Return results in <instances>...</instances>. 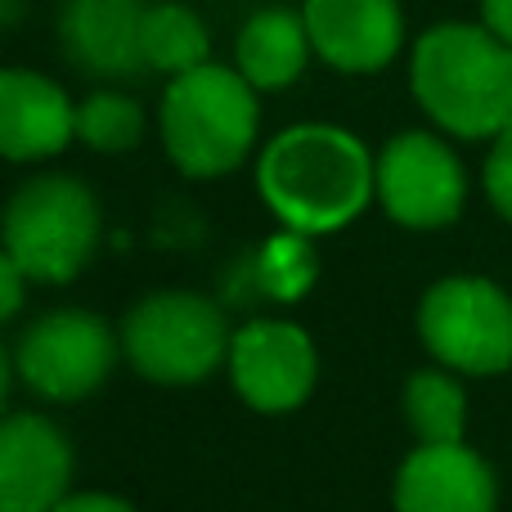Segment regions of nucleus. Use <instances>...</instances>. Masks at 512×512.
<instances>
[{
    "label": "nucleus",
    "mask_w": 512,
    "mask_h": 512,
    "mask_svg": "<svg viewBox=\"0 0 512 512\" xmlns=\"http://www.w3.org/2000/svg\"><path fill=\"white\" fill-rule=\"evenodd\" d=\"M126 355L149 382L185 387L230 355L225 315L194 292H153L126 319Z\"/></svg>",
    "instance_id": "39448f33"
},
{
    "label": "nucleus",
    "mask_w": 512,
    "mask_h": 512,
    "mask_svg": "<svg viewBox=\"0 0 512 512\" xmlns=\"http://www.w3.org/2000/svg\"><path fill=\"white\" fill-rule=\"evenodd\" d=\"M405 414L423 445H459L468 427V396L450 373L423 369L405 387Z\"/></svg>",
    "instance_id": "f3484780"
},
{
    "label": "nucleus",
    "mask_w": 512,
    "mask_h": 512,
    "mask_svg": "<svg viewBox=\"0 0 512 512\" xmlns=\"http://www.w3.org/2000/svg\"><path fill=\"white\" fill-rule=\"evenodd\" d=\"M144 135V113L122 90H95L77 104V140L95 153H126Z\"/></svg>",
    "instance_id": "a211bd4d"
},
{
    "label": "nucleus",
    "mask_w": 512,
    "mask_h": 512,
    "mask_svg": "<svg viewBox=\"0 0 512 512\" xmlns=\"http://www.w3.org/2000/svg\"><path fill=\"white\" fill-rule=\"evenodd\" d=\"M144 0H68L59 14V45L90 77H135L144 68Z\"/></svg>",
    "instance_id": "ddd939ff"
},
{
    "label": "nucleus",
    "mask_w": 512,
    "mask_h": 512,
    "mask_svg": "<svg viewBox=\"0 0 512 512\" xmlns=\"http://www.w3.org/2000/svg\"><path fill=\"white\" fill-rule=\"evenodd\" d=\"M158 126L171 162L185 176H225L256 144V126H261L256 86L239 68H221V63L180 72V77H171L167 95H162Z\"/></svg>",
    "instance_id": "7ed1b4c3"
},
{
    "label": "nucleus",
    "mask_w": 512,
    "mask_h": 512,
    "mask_svg": "<svg viewBox=\"0 0 512 512\" xmlns=\"http://www.w3.org/2000/svg\"><path fill=\"white\" fill-rule=\"evenodd\" d=\"M0 234V248L14 256L27 279L68 283L99 243L95 194L77 176H36L9 198Z\"/></svg>",
    "instance_id": "20e7f679"
},
{
    "label": "nucleus",
    "mask_w": 512,
    "mask_h": 512,
    "mask_svg": "<svg viewBox=\"0 0 512 512\" xmlns=\"http://www.w3.org/2000/svg\"><path fill=\"white\" fill-rule=\"evenodd\" d=\"M481 180H486V194H490V203H495V212L512 225V126L495 135V149H490L486 176Z\"/></svg>",
    "instance_id": "6ab92c4d"
},
{
    "label": "nucleus",
    "mask_w": 512,
    "mask_h": 512,
    "mask_svg": "<svg viewBox=\"0 0 512 512\" xmlns=\"http://www.w3.org/2000/svg\"><path fill=\"white\" fill-rule=\"evenodd\" d=\"M409 86L441 131L495 140L512 126V45L486 23H436L414 45Z\"/></svg>",
    "instance_id": "f03ea898"
},
{
    "label": "nucleus",
    "mask_w": 512,
    "mask_h": 512,
    "mask_svg": "<svg viewBox=\"0 0 512 512\" xmlns=\"http://www.w3.org/2000/svg\"><path fill=\"white\" fill-rule=\"evenodd\" d=\"M378 198L391 221L409 230H441L459 221L468 176L445 140L427 131H405L378 158Z\"/></svg>",
    "instance_id": "0eeeda50"
},
{
    "label": "nucleus",
    "mask_w": 512,
    "mask_h": 512,
    "mask_svg": "<svg viewBox=\"0 0 512 512\" xmlns=\"http://www.w3.org/2000/svg\"><path fill=\"white\" fill-rule=\"evenodd\" d=\"M54 512H135V508L113 495H68Z\"/></svg>",
    "instance_id": "412c9836"
},
{
    "label": "nucleus",
    "mask_w": 512,
    "mask_h": 512,
    "mask_svg": "<svg viewBox=\"0 0 512 512\" xmlns=\"http://www.w3.org/2000/svg\"><path fill=\"white\" fill-rule=\"evenodd\" d=\"M495 472L468 445H418L396 477V512H495Z\"/></svg>",
    "instance_id": "4468645a"
},
{
    "label": "nucleus",
    "mask_w": 512,
    "mask_h": 512,
    "mask_svg": "<svg viewBox=\"0 0 512 512\" xmlns=\"http://www.w3.org/2000/svg\"><path fill=\"white\" fill-rule=\"evenodd\" d=\"M315 346L297 324L256 319L230 337L234 391L261 414H288L315 387Z\"/></svg>",
    "instance_id": "1a4fd4ad"
},
{
    "label": "nucleus",
    "mask_w": 512,
    "mask_h": 512,
    "mask_svg": "<svg viewBox=\"0 0 512 512\" xmlns=\"http://www.w3.org/2000/svg\"><path fill=\"white\" fill-rule=\"evenodd\" d=\"M310 50L315 45H310L306 18L292 9H261L243 23L239 41H234V68L256 90H288L306 72Z\"/></svg>",
    "instance_id": "2eb2a0df"
},
{
    "label": "nucleus",
    "mask_w": 512,
    "mask_h": 512,
    "mask_svg": "<svg viewBox=\"0 0 512 512\" xmlns=\"http://www.w3.org/2000/svg\"><path fill=\"white\" fill-rule=\"evenodd\" d=\"M23 279H27V274L18 270V261L0 248V324H5V319L23 306Z\"/></svg>",
    "instance_id": "aec40b11"
},
{
    "label": "nucleus",
    "mask_w": 512,
    "mask_h": 512,
    "mask_svg": "<svg viewBox=\"0 0 512 512\" xmlns=\"http://www.w3.org/2000/svg\"><path fill=\"white\" fill-rule=\"evenodd\" d=\"M481 23L512 45V0H481Z\"/></svg>",
    "instance_id": "4be33fe9"
},
{
    "label": "nucleus",
    "mask_w": 512,
    "mask_h": 512,
    "mask_svg": "<svg viewBox=\"0 0 512 512\" xmlns=\"http://www.w3.org/2000/svg\"><path fill=\"white\" fill-rule=\"evenodd\" d=\"M315 54L337 72H382L405 45V14L396 0H306L301 5Z\"/></svg>",
    "instance_id": "9d476101"
},
{
    "label": "nucleus",
    "mask_w": 512,
    "mask_h": 512,
    "mask_svg": "<svg viewBox=\"0 0 512 512\" xmlns=\"http://www.w3.org/2000/svg\"><path fill=\"white\" fill-rule=\"evenodd\" d=\"M72 450L41 414L0 418V512H54L68 499Z\"/></svg>",
    "instance_id": "9b49d317"
},
{
    "label": "nucleus",
    "mask_w": 512,
    "mask_h": 512,
    "mask_svg": "<svg viewBox=\"0 0 512 512\" xmlns=\"http://www.w3.org/2000/svg\"><path fill=\"white\" fill-rule=\"evenodd\" d=\"M5 396H9V360L0 351V409H5Z\"/></svg>",
    "instance_id": "b1692460"
},
{
    "label": "nucleus",
    "mask_w": 512,
    "mask_h": 512,
    "mask_svg": "<svg viewBox=\"0 0 512 512\" xmlns=\"http://www.w3.org/2000/svg\"><path fill=\"white\" fill-rule=\"evenodd\" d=\"M265 207L297 234H333L378 194V162L342 126L301 122L279 131L256 162Z\"/></svg>",
    "instance_id": "f257e3e1"
},
{
    "label": "nucleus",
    "mask_w": 512,
    "mask_h": 512,
    "mask_svg": "<svg viewBox=\"0 0 512 512\" xmlns=\"http://www.w3.org/2000/svg\"><path fill=\"white\" fill-rule=\"evenodd\" d=\"M418 333L427 351L459 373H490L512 369V297L490 279H441L423 297Z\"/></svg>",
    "instance_id": "423d86ee"
},
{
    "label": "nucleus",
    "mask_w": 512,
    "mask_h": 512,
    "mask_svg": "<svg viewBox=\"0 0 512 512\" xmlns=\"http://www.w3.org/2000/svg\"><path fill=\"white\" fill-rule=\"evenodd\" d=\"M113 333L86 310H54L18 342V373L45 400H81L113 373Z\"/></svg>",
    "instance_id": "6e6552de"
},
{
    "label": "nucleus",
    "mask_w": 512,
    "mask_h": 512,
    "mask_svg": "<svg viewBox=\"0 0 512 512\" xmlns=\"http://www.w3.org/2000/svg\"><path fill=\"white\" fill-rule=\"evenodd\" d=\"M212 54V41H207V27L194 9L185 5H149L144 14V68L149 72H167V77H180V72H194Z\"/></svg>",
    "instance_id": "dca6fc26"
},
{
    "label": "nucleus",
    "mask_w": 512,
    "mask_h": 512,
    "mask_svg": "<svg viewBox=\"0 0 512 512\" xmlns=\"http://www.w3.org/2000/svg\"><path fill=\"white\" fill-rule=\"evenodd\" d=\"M23 9H27V0H0V32H9L23 18Z\"/></svg>",
    "instance_id": "5701e85b"
},
{
    "label": "nucleus",
    "mask_w": 512,
    "mask_h": 512,
    "mask_svg": "<svg viewBox=\"0 0 512 512\" xmlns=\"http://www.w3.org/2000/svg\"><path fill=\"white\" fill-rule=\"evenodd\" d=\"M77 140V104L59 81L27 68H0V158L41 162Z\"/></svg>",
    "instance_id": "f8f14e48"
}]
</instances>
